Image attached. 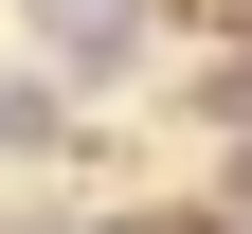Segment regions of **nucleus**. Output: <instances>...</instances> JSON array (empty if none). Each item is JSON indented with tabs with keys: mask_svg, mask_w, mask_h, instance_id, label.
Here are the masks:
<instances>
[{
	"mask_svg": "<svg viewBox=\"0 0 252 234\" xmlns=\"http://www.w3.org/2000/svg\"><path fill=\"white\" fill-rule=\"evenodd\" d=\"M36 36H54V54H126V36H144V0H36Z\"/></svg>",
	"mask_w": 252,
	"mask_h": 234,
	"instance_id": "obj_1",
	"label": "nucleus"
}]
</instances>
